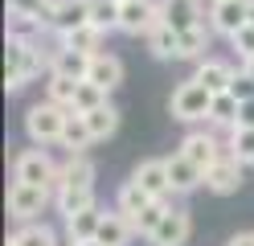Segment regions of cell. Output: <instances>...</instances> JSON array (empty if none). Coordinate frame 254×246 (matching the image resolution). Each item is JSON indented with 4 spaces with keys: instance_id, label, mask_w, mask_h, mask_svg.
Listing matches in <instances>:
<instances>
[{
    "instance_id": "22",
    "label": "cell",
    "mask_w": 254,
    "mask_h": 246,
    "mask_svg": "<svg viewBox=\"0 0 254 246\" xmlns=\"http://www.w3.org/2000/svg\"><path fill=\"white\" fill-rule=\"evenodd\" d=\"M103 37H107V33H99L94 25H82V29H74V33H62L58 45H62V49H74V54L94 58V54H103Z\"/></svg>"
},
{
    "instance_id": "41",
    "label": "cell",
    "mask_w": 254,
    "mask_h": 246,
    "mask_svg": "<svg viewBox=\"0 0 254 246\" xmlns=\"http://www.w3.org/2000/svg\"><path fill=\"white\" fill-rule=\"evenodd\" d=\"M250 25H254V0H250Z\"/></svg>"
},
{
    "instance_id": "13",
    "label": "cell",
    "mask_w": 254,
    "mask_h": 246,
    "mask_svg": "<svg viewBox=\"0 0 254 246\" xmlns=\"http://www.w3.org/2000/svg\"><path fill=\"white\" fill-rule=\"evenodd\" d=\"M164 160H168V180H172V193H177V197H189V193H197L205 185V172L185 152H172Z\"/></svg>"
},
{
    "instance_id": "24",
    "label": "cell",
    "mask_w": 254,
    "mask_h": 246,
    "mask_svg": "<svg viewBox=\"0 0 254 246\" xmlns=\"http://www.w3.org/2000/svg\"><path fill=\"white\" fill-rule=\"evenodd\" d=\"M131 234H135V230H131V222H127L119 209H107L103 213V226H99V242L103 246H127Z\"/></svg>"
},
{
    "instance_id": "38",
    "label": "cell",
    "mask_w": 254,
    "mask_h": 246,
    "mask_svg": "<svg viewBox=\"0 0 254 246\" xmlns=\"http://www.w3.org/2000/svg\"><path fill=\"white\" fill-rule=\"evenodd\" d=\"M226 246H254V230H238V234H234Z\"/></svg>"
},
{
    "instance_id": "12",
    "label": "cell",
    "mask_w": 254,
    "mask_h": 246,
    "mask_svg": "<svg viewBox=\"0 0 254 246\" xmlns=\"http://www.w3.org/2000/svg\"><path fill=\"white\" fill-rule=\"evenodd\" d=\"M242 168H246V164H242V160H234V156L226 152V156L213 164V168H205V189L217 193V197L238 193V189H242Z\"/></svg>"
},
{
    "instance_id": "21",
    "label": "cell",
    "mask_w": 254,
    "mask_h": 246,
    "mask_svg": "<svg viewBox=\"0 0 254 246\" xmlns=\"http://www.w3.org/2000/svg\"><path fill=\"white\" fill-rule=\"evenodd\" d=\"M86 70H90V58L86 54H74V49H54L50 58V74H62V78H74V82H86Z\"/></svg>"
},
{
    "instance_id": "6",
    "label": "cell",
    "mask_w": 254,
    "mask_h": 246,
    "mask_svg": "<svg viewBox=\"0 0 254 246\" xmlns=\"http://www.w3.org/2000/svg\"><path fill=\"white\" fill-rule=\"evenodd\" d=\"M160 21H164L160 0H127V4H119V33H127V37H148Z\"/></svg>"
},
{
    "instance_id": "31",
    "label": "cell",
    "mask_w": 254,
    "mask_h": 246,
    "mask_svg": "<svg viewBox=\"0 0 254 246\" xmlns=\"http://www.w3.org/2000/svg\"><path fill=\"white\" fill-rule=\"evenodd\" d=\"M226 148H230L234 160H242L246 168H250V164H254V127H230Z\"/></svg>"
},
{
    "instance_id": "37",
    "label": "cell",
    "mask_w": 254,
    "mask_h": 246,
    "mask_svg": "<svg viewBox=\"0 0 254 246\" xmlns=\"http://www.w3.org/2000/svg\"><path fill=\"white\" fill-rule=\"evenodd\" d=\"M238 127H254V98L242 103V111H238Z\"/></svg>"
},
{
    "instance_id": "33",
    "label": "cell",
    "mask_w": 254,
    "mask_h": 246,
    "mask_svg": "<svg viewBox=\"0 0 254 246\" xmlns=\"http://www.w3.org/2000/svg\"><path fill=\"white\" fill-rule=\"evenodd\" d=\"M90 25L99 33H115L119 29V4L115 0H94L90 4Z\"/></svg>"
},
{
    "instance_id": "1",
    "label": "cell",
    "mask_w": 254,
    "mask_h": 246,
    "mask_svg": "<svg viewBox=\"0 0 254 246\" xmlns=\"http://www.w3.org/2000/svg\"><path fill=\"white\" fill-rule=\"evenodd\" d=\"M50 58L41 54V45L33 33H8V49H4V90L17 94L21 86H29L41 70L50 74Z\"/></svg>"
},
{
    "instance_id": "14",
    "label": "cell",
    "mask_w": 254,
    "mask_h": 246,
    "mask_svg": "<svg viewBox=\"0 0 254 246\" xmlns=\"http://www.w3.org/2000/svg\"><path fill=\"white\" fill-rule=\"evenodd\" d=\"M160 16L177 29V33H185V29H197V25H205L209 16H205V4L201 0H160Z\"/></svg>"
},
{
    "instance_id": "19",
    "label": "cell",
    "mask_w": 254,
    "mask_h": 246,
    "mask_svg": "<svg viewBox=\"0 0 254 246\" xmlns=\"http://www.w3.org/2000/svg\"><path fill=\"white\" fill-rule=\"evenodd\" d=\"M152 201H156V197H152V193H144V189L135 185V180H123L119 193H115V209L123 213L127 222H135V218H139V213H144Z\"/></svg>"
},
{
    "instance_id": "30",
    "label": "cell",
    "mask_w": 254,
    "mask_h": 246,
    "mask_svg": "<svg viewBox=\"0 0 254 246\" xmlns=\"http://www.w3.org/2000/svg\"><path fill=\"white\" fill-rule=\"evenodd\" d=\"M74 94H78V82L74 78H62V74H45V98L58 107H74Z\"/></svg>"
},
{
    "instance_id": "11",
    "label": "cell",
    "mask_w": 254,
    "mask_h": 246,
    "mask_svg": "<svg viewBox=\"0 0 254 246\" xmlns=\"http://www.w3.org/2000/svg\"><path fill=\"white\" fill-rule=\"evenodd\" d=\"M90 4H94V0H54L50 25H45V29H54L62 37V33H74V29L90 25Z\"/></svg>"
},
{
    "instance_id": "36",
    "label": "cell",
    "mask_w": 254,
    "mask_h": 246,
    "mask_svg": "<svg viewBox=\"0 0 254 246\" xmlns=\"http://www.w3.org/2000/svg\"><path fill=\"white\" fill-rule=\"evenodd\" d=\"M230 94L238 98V103H250V98H254V78H250L246 70H238V78H234V86H230Z\"/></svg>"
},
{
    "instance_id": "43",
    "label": "cell",
    "mask_w": 254,
    "mask_h": 246,
    "mask_svg": "<svg viewBox=\"0 0 254 246\" xmlns=\"http://www.w3.org/2000/svg\"><path fill=\"white\" fill-rule=\"evenodd\" d=\"M209 4H213V0H209Z\"/></svg>"
},
{
    "instance_id": "28",
    "label": "cell",
    "mask_w": 254,
    "mask_h": 246,
    "mask_svg": "<svg viewBox=\"0 0 254 246\" xmlns=\"http://www.w3.org/2000/svg\"><path fill=\"white\" fill-rule=\"evenodd\" d=\"M209 41H213V29H209V25L185 29V33H181V58H193V62L209 58V54H205V49H209Z\"/></svg>"
},
{
    "instance_id": "29",
    "label": "cell",
    "mask_w": 254,
    "mask_h": 246,
    "mask_svg": "<svg viewBox=\"0 0 254 246\" xmlns=\"http://www.w3.org/2000/svg\"><path fill=\"white\" fill-rule=\"evenodd\" d=\"M238 111H242V103H238L230 90H221V94H213L209 123H217V127H238Z\"/></svg>"
},
{
    "instance_id": "16",
    "label": "cell",
    "mask_w": 254,
    "mask_h": 246,
    "mask_svg": "<svg viewBox=\"0 0 254 246\" xmlns=\"http://www.w3.org/2000/svg\"><path fill=\"white\" fill-rule=\"evenodd\" d=\"M193 78L201 82L205 90L221 94V90H230V86H234L238 70H234V66H230L226 58H201V62H197V70H193Z\"/></svg>"
},
{
    "instance_id": "35",
    "label": "cell",
    "mask_w": 254,
    "mask_h": 246,
    "mask_svg": "<svg viewBox=\"0 0 254 246\" xmlns=\"http://www.w3.org/2000/svg\"><path fill=\"white\" fill-rule=\"evenodd\" d=\"M230 45H234V54L242 58V62H246V58H254V25H242V29H238L234 37H230Z\"/></svg>"
},
{
    "instance_id": "34",
    "label": "cell",
    "mask_w": 254,
    "mask_h": 246,
    "mask_svg": "<svg viewBox=\"0 0 254 246\" xmlns=\"http://www.w3.org/2000/svg\"><path fill=\"white\" fill-rule=\"evenodd\" d=\"M168 205H172V201H152V205H148V209H144V213H139V218L131 222V230H135L139 238H152V230H156V226L164 222V213H168Z\"/></svg>"
},
{
    "instance_id": "7",
    "label": "cell",
    "mask_w": 254,
    "mask_h": 246,
    "mask_svg": "<svg viewBox=\"0 0 254 246\" xmlns=\"http://www.w3.org/2000/svg\"><path fill=\"white\" fill-rule=\"evenodd\" d=\"M189 234H193V213H189L185 205H168L164 222L152 230L148 246H185V242H189Z\"/></svg>"
},
{
    "instance_id": "17",
    "label": "cell",
    "mask_w": 254,
    "mask_h": 246,
    "mask_svg": "<svg viewBox=\"0 0 254 246\" xmlns=\"http://www.w3.org/2000/svg\"><path fill=\"white\" fill-rule=\"evenodd\" d=\"M86 82H94V86H99V90H119L123 86V62L115 58V54H107V49H103V54H94L90 58V70H86Z\"/></svg>"
},
{
    "instance_id": "10",
    "label": "cell",
    "mask_w": 254,
    "mask_h": 246,
    "mask_svg": "<svg viewBox=\"0 0 254 246\" xmlns=\"http://www.w3.org/2000/svg\"><path fill=\"white\" fill-rule=\"evenodd\" d=\"M181 152H185V156H189V160H193L197 168L205 172V168H213V164L226 156L230 148L221 144L217 136H209V131H189V136L181 140Z\"/></svg>"
},
{
    "instance_id": "15",
    "label": "cell",
    "mask_w": 254,
    "mask_h": 246,
    "mask_svg": "<svg viewBox=\"0 0 254 246\" xmlns=\"http://www.w3.org/2000/svg\"><path fill=\"white\" fill-rule=\"evenodd\" d=\"M94 164L86 156H70L66 164L58 168V185L54 189H70V193H94Z\"/></svg>"
},
{
    "instance_id": "4",
    "label": "cell",
    "mask_w": 254,
    "mask_h": 246,
    "mask_svg": "<svg viewBox=\"0 0 254 246\" xmlns=\"http://www.w3.org/2000/svg\"><path fill=\"white\" fill-rule=\"evenodd\" d=\"M58 168H62V164H54V156L45 152V148L33 144V148H25V152H17V160H12V180L54 189V185H58Z\"/></svg>"
},
{
    "instance_id": "26",
    "label": "cell",
    "mask_w": 254,
    "mask_h": 246,
    "mask_svg": "<svg viewBox=\"0 0 254 246\" xmlns=\"http://www.w3.org/2000/svg\"><path fill=\"white\" fill-rule=\"evenodd\" d=\"M86 127H90V136L94 140H111L119 131V107L115 103H103V107H94L86 115Z\"/></svg>"
},
{
    "instance_id": "3",
    "label": "cell",
    "mask_w": 254,
    "mask_h": 246,
    "mask_svg": "<svg viewBox=\"0 0 254 246\" xmlns=\"http://www.w3.org/2000/svg\"><path fill=\"white\" fill-rule=\"evenodd\" d=\"M209 107H213V90H205L197 78H185L168 98V111L177 123H201L209 119Z\"/></svg>"
},
{
    "instance_id": "23",
    "label": "cell",
    "mask_w": 254,
    "mask_h": 246,
    "mask_svg": "<svg viewBox=\"0 0 254 246\" xmlns=\"http://www.w3.org/2000/svg\"><path fill=\"white\" fill-rule=\"evenodd\" d=\"M148 49H152V58H160V62H168V58H181V33L172 29L168 21H160L152 33H148Z\"/></svg>"
},
{
    "instance_id": "18",
    "label": "cell",
    "mask_w": 254,
    "mask_h": 246,
    "mask_svg": "<svg viewBox=\"0 0 254 246\" xmlns=\"http://www.w3.org/2000/svg\"><path fill=\"white\" fill-rule=\"evenodd\" d=\"M103 213H107V209L90 205V209H82V213H74V218H66V238H70V246H78V242H90V238H99Z\"/></svg>"
},
{
    "instance_id": "9",
    "label": "cell",
    "mask_w": 254,
    "mask_h": 246,
    "mask_svg": "<svg viewBox=\"0 0 254 246\" xmlns=\"http://www.w3.org/2000/svg\"><path fill=\"white\" fill-rule=\"evenodd\" d=\"M242 25H250V0H213L209 4V29L221 37H234Z\"/></svg>"
},
{
    "instance_id": "27",
    "label": "cell",
    "mask_w": 254,
    "mask_h": 246,
    "mask_svg": "<svg viewBox=\"0 0 254 246\" xmlns=\"http://www.w3.org/2000/svg\"><path fill=\"white\" fill-rule=\"evenodd\" d=\"M8 246H58V238H54V230L45 222H25V226L12 230Z\"/></svg>"
},
{
    "instance_id": "25",
    "label": "cell",
    "mask_w": 254,
    "mask_h": 246,
    "mask_svg": "<svg viewBox=\"0 0 254 246\" xmlns=\"http://www.w3.org/2000/svg\"><path fill=\"white\" fill-rule=\"evenodd\" d=\"M90 144H94V136L86 127V115H70V123H66V131H62V144L58 148H66L70 156H86Z\"/></svg>"
},
{
    "instance_id": "39",
    "label": "cell",
    "mask_w": 254,
    "mask_h": 246,
    "mask_svg": "<svg viewBox=\"0 0 254 246\" xmlns=\"http://www.w3.org/2000/svg\"><path fill=\"white\" fill-rule=\"evenodd\" d=\"M242 70H246V74L254 78V58H246V62H242Z\"/></svg>"
},
{
    "instance_id": "20",
    "label": "cell",
    "mask_w": 254,
    "mask_h": 246,
    "mask_svg": "<svg viewBox=\"0 0 254 246\" xmlns=\"http://www.w3.org/2000/svg\"><path fill=\"white\" fill-rule=\"evenodd\" d=\"M50 8H54V0H8V16L21 25H50Z\"/></svg>"
},
{
    "instance_id": "42",
    "label": "cell",
    "mask_w": 254,
    "mask_h": 246,
    "mask_svg": "<svg viewBox=\"0 0 254 246\" xmlns=\"http://www.w3.org/2000/svg\"><path fill=\"white\" fill-rule=\"evenodd\" d=\"M115 4H127V0H115Z\"/></svg>"
},
{
    "instance_id": "40",
    "label": "cell",
    "mask_w": 254,
    "mask_h": 246,
    "mask_svg": "<svg viewBox=\"0 0 254 246\" xmlns=\"http://www.w3.org/2000/svg\"><path fill=\"white\" fill-rule=\"evenodd\" d=\"M78 246H103V242H99V238H90V242H78Z\"/></svg>"
},
{
    "instance_id": "5",
    "label": "cell",
    "mask_w": 254,
    "mask_h": 246,
    "mask_svg": "<svg viewBox=\"0 0 254 246\" xmlns=\"http://www.w3.org/2000/svg\"><path fill=\"white\" fill-rule=\"evenodd\" d=\"M54 201V189H41V185H25V180H12L8 185V218L12 222H37L45 205Z\"/></svg>"
},
{
    "instance_id": "2",
    "label": "cell",
    "mask_w": 254,
    "mask_h": 246,
    "mask_svg": "<svg viewBox=\"0 0 254 246\" xmlns=\"http://www.w3.org/2000/svg\"><path fill=\"white\" fill-rule=\"evenodd\" d=\"M70 123V111L50 103V98H41L25 111V136L33 140L37 148H50V144H62V131Z\"/></svg>"
},
{
    "instance_id": "8",
    "label": "cell",
    "mask_w": 254,
    "mask_h": 246,
    "mask_svg": "<svg viewBox=\"0 0 254 246\" xmlns=\"http://www.w3.org/2000/svg\"><path fill=\"white\" fill-rule=\"evenodd\" d=\"M131 180L144 193H152L156 201H172V197H177V193H172V180H168V160H156V156L152 160H139Z\"/></svg>"
},
{
    "instance_id": "32",
    "label": "cell",
    "mask_w": 254,
    "mask_h": 246,
    "mask_svg": "<svg viewBox=\"0 0 254 246\" xmlns=\"http://www.w3.org/2000/svg\"><path fill=\"white\" fill-rule=\"evenodd\" d=\"M103 103H111V94H107V90H99L94 82H78V94H74L70 115H90L94 107H103Z\"/></svg>"
}]
</instances>
